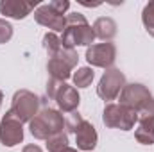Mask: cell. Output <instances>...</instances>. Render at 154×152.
Listing matches in <instances>:
<instances>
[{
    "instance_id": "cell-2",
    "label": "cell",
    "mask_w": 154,
    "mask_h": 152,
    "mask_svg": "<svg viewBox=\"0 0 154 152\" xmlns=\"http://www.w3.org/2000/svg\"><path fill=\"white\" fill-rule=\"evenodd\" d=\"M93 39L95 32L82 14L72 13L66 16V23L61 36V45L65 48H74L75 45H91Z\"/></svg>"
},
{
    "instance_id": "cell-14",
    "label": "cell",
    "mask_w": 154,
    "mask_h": 152,
    "mask_svg": "<svg viewBox=\"0 0 154 152\" xmlns=\"http://www.w3.org/2000/svg\"><path fill=\"white\" fill-rule=\"evenodd\" d=\"M93 32H95V38L109 41L111 38H115V34H116V23L111 18L102 16V18H99L93 23Z\"/></svg>"
},
{
    "instance_id": "cell-19",
    "label": "cell",
    "mask_w": 154,
    "mask_h": 152,
    "mask_svg": "<svg viewBox=\"0 0 154 152\" xmlns=\"http://www.w3.org/2000/svg\"><path fill=\"white\" fill-rule=\"evenodd\" d=\"M142 20H143L145 31H147L151 36H154V2H149V4L143 7Z\"/></svg>"
},
{
    "instance_id": "cell-18",
    "label": "cell",
    "mask_w": 154,
    "mask_h": 152,
    "mask_svg": "<svg viewBox=\"0 0 154 152\" xmlns=\"http://www.w3.org/2000/svg\"><path fill=\"white\" fill-rule=\"evenodd\" d=\"M65 147H68V136L65 132H59V134H56V136H52V138L47 140L48 152H57V150H61V149H65Z\"/></svg>"
},
{
    "instance_id": "cell-1",
    "label": "cell",
    "mask_w": 154,
    "mask_h": 152,
    "mask_svg": "<svg viewBox=\"0 0 154 152\" xmlns=\"http://www.w3.org/2000/svg\"><path fill=\"white\" fill-rule=\"evenodd\" d=\"M120 104L134 109L140 120L154 118V97L143 84H125L120 93Z\"/></svg>"
},
{
    "instance_id": "cell-15",
    "label": "cell",
    "mask_w": 154,
    "mask_h": 152,
    "mask_svg": "<svg viewBox=\"0 0 154 152\" xmlns=\"http://www.w3.org/2000/svg\"><path fill=\"white\" fill-rule=\"evenodd\" d=\"M136 140L143 145H151L154 143V118H147V120H140V125L134 132Z\"/></svg>"
},
{
    "instance_id": "cell-5",
    "label": "cell",
    "mask_w": 154,
    "mask_h": 152,
    "mask_svg": "<svg viewBox=\"0 0 154 152\" xmlns=\"http://www.w3.org/2000/svg\"><path fill=\"white\" fill-rule=\"evenodd\" d=\"M77 52L74 48H65L61 45V48L50 56L48 59V74L50 79H56V81H61L65 82L68 77L72 75V68L77 65Z\"/></svg>"
},
{
    "instance_id": "cell-17",
    "label": "cell",
    "mask_w": 154,
    "mask_h": 152,
    "mask_svg": "<svg viewBox=\"0 0 154 152\" xmlns=\"http://www.w3.org/2000/svg\"><path fill=\"white\" fill-rule=\"evenodd\" d=\"M43 47L48 52V56H54L59 48H61V38H57L56 32H47L43 36Z\"/></svg>"
},
{
    "instance_id": "cell-10",
    "label": "cell",
    "mask_w": 154,
    "mask_h": 152,
    "mask_svg": "<svg viewBox=\"0 0 154 152\" xmlns=\"http://www.w3.org/2000/svg\"><path fill=\"white\" fill-rule=\"evenodd\" d=\"M116 57V48L113 43H97L88 47L86 50V59L91 66H100V68H109L115 63Z\"/></svg>"
},
{
    "instance_id": "cell-12",
    "label": "cell",
    "mask_w": 154,
    "mask_h": 152,
    "mask_svg": "<svg viewBox=\"0 0 154 152\" xmlns=\"http://www.w3.org/2000/svg\"><path fill=\"white\" fill-rule=\"evenodd\" d=\"M38 2H23V0H4L0 2V13L4 16H9V18H25L27 14H31L34 9H36Z\"/></svg>"
},
{
    "instance_id": "cell-4",
    "label": "cell",
    "mask_w": 154,
    "mask_h": 152,
    "mask_svg": "<svg viewBox=\"0 0 154 152\" xmlns=\"http://www.w3.org/2000/svg\"><path fill=\"white\" fill-rule=\"evenodd\" d=\"M47 95L50 99H54L59 106L61 111L65 113H74L81 102V97L77 93V90L74 86H68L66 82H61V81H56V79H50L48 81V86H47Z\"/></svg>"
},
{
    "instance_id": "cell-6",
    "label": "cell",
    "mask_w": 154,
    "mask_h": 152,
    "mask_svg": "<svg viewBox=\"0 0 154 152\" xmlns=\"http://www.w3.org/2000/svg\"><path fill=\"white\" fill-rule=\"evenodd\" d=\"M104 123L111 129H122V131H129L134 127V123L138 122V113L124 104H108L104 108V116H102Z\"/></svg>"
},
{
    "instance_id": "cell-8",
    "label": "cell",
    "mask_w": 154,
    "mask_h": 152,
    "mask_svg": "<svg viewBox=\"0 0 154 152\" xmlns=\"http://www.w3.org/2000/svg\"><path fill=\"white\" fill-rule=\"evenodd\" d=\"M125 86V77L120 70L116 68H109L102 79L99 82V88H97V93L100 99L104 100H115L116 97L120 95V91L124 90Z\"/></svg>"
},
{
    "instance_id": "cell-24",
    "label": "cell",
    "mask_w": 154,
    "mask_h": 152,
    "mask_svg": "<svg viewBox=\"0 0 154 152\" xmlns=\"http://www.w3.org/2000/svg\"><path fill=\"white\" fill-rule=\"evenodd\" d=\"M2 100H4V95H2V91H0V106H2Z\"/></svg>"
},
{
    "instance_id": "cell-11",
    "label": "cell",
    "mask_w": 154,
    "mask_h": 152,
    "mask_svg": "<svg viewBox=\"0 0 154 152\" xmlns=\"http://www.w3.org/2000/svg\"><path fill=\"white\" fill-rule=\"evenodd\" d=\"M34 18H36V22L39 25H45V27H48V29H52L56 32H63L65 23H66V16L57 13L56 9H52L48 4L39 5L34 11Z\"/></svg>"
},
{
    "instance_id": "cell-23",
    "label": "cell",
    "mask_w": 154,
    "mask_h": 152,
    "mask_svg": "<svg viewBox=\"0 0 154 152\" xmlns=\"http://www.w3.org/2000/svg\"><path fill=\"white\" fill-rule=\"evenodd\" d=\"M57 152H77L75 149H70V147H65V149H61V150H57Z\"/></svg>"
},
{
    "instance_id": "cell-16",
    "label": "cell",
    "mask_w": 154,
    "mask_h": 152,
    "mask_svg": "<svg viewBox=\"0 0 154 152\" xmlns=\"http://www.w3.org/2000/svg\"><path fill=\"white\" fill-rule=\"evenodd\" d=\"M93 81V70L84 66V68H79L75 74H74V84L77 88H88Z\"/></svg>"
},
{
    "instance_id": "cell-7",
    "label": "cell",
    "mask_w": 154,
    "mask_h": 152,
    "mask_svg": "<svg viewBox=\"0 0 154 152\" xmlns=\"http://www.w3.org/2000/svg\"><path fill=\"white\" fill-rule=\"evenodd\" d=\"M39 108V99L31 93L29 90H20L14 93L13 97V106H11V113L14 114L22 123L23 122H31L36 114Z\"/></svg>"
},
{
    "instance_id": "cell-20",
    "label": "cell",
    "mask_w": 154,
    "mask_h": 152,
    "mask_svg": "<svg viewBox=\"0 0 154 152\" xmlns=\"http://www.w3.org/2000/svg\"><path fill=\"white\" fill-rule=\"evenodd\" d=\"M11 38H13V25L0 18V45L7 43Z\"/></svg>"
},
{
    "instance_id": "cell-22",
    "label": "cell",
    "mask_w": 154,
    "mask_h": 152,
    "mask_svg": "<svg viewBox=\"0 0 154 152\" xmlns=\"http://www.w3.org/2000/svg\"><path fill=\"white\" fill-rule=\"evenodd\" d=\"M22 152H43L41 149H39L38 145H25L23 147V150Z\"/></svg>"
},
{
    "instance_id": "cell-9",
    "label": "cell",
    "mask_w": 154,
    "mask_h": 152,
    "mask_svg": "<svg viewBox=\"0 0 154 152\" xmlns=\"http://www.w3.org/2000/svg\"><path fill=\"white\" fill-rule=\"evenodd\" d=\"M22 140H23L22 122L11 111H7L0 122V141H2V145L4 147H14V145L22 143Z\"/></svg>"
},
{
    "instance_id": "cell-21",
    "label": "cell",
    "mask_w": 154,
    "mask_h": 152,
    "mask_svg": "<svg viewBox=\"0 0 154 152\" xmlns=\"http://www.w3.org/2000/svg\"><path fill=\"white\" fill-rule=\"evenodd\" d=\"M48 5H50L52 9H56L57 13L65 14V11H68V7H70V2H66V0H54V2H50Z\"/></svg>"
},
{
    "instance_id": "cell-13",
    "label": "cell",
    "mask_w": 154,
    "mask_h": 152,
    "mask_svg": "<svg viewBox=\"0 0 154 152\" xmlns=\"http://www.w3.org/2000/svg\"><path fill=\"white\" fill-rule=\"evenodd\" d=\"M74 134H75L77 147L81 150H93L95 149V145H97V131L90 122H86L82 118L81 123L74 129Z\"/></svg>"
},
{
    "instance_id": "cell-3",
    "label": "cell",
    "mask_w": 154,
    "mask_h": 152,
    "mask_svg": "<svg viewBox=\"0 0 154 152\" xmlns=\"http://www.w3.org/2000/svg\"><path fill=\"white\" fill-rule=\"evenodd\" d=\"M63 125H65L63 114L56 109H50V108H45L29 122L31 134L38 140H48V138L63 132Z\"/></svg>"
}]
</instances>
